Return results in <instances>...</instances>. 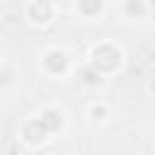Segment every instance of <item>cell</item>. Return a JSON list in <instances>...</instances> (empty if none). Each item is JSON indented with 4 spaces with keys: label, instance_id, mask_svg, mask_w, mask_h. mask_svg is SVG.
<instances>
[{
    "label": "cell",
    "instance_id": "obj_1",
    "mask_svg": "<svg viewBox=\"0 0 155 155\" xmlns=\"http://www.w3.org/2000/svg\"><path fill=\"white\" fill-rule=\"evenodd\" d=\"M94 65H99V68H104V70H111V68H116L119 65V51L116 48H111V46H99V48H94Z\"/></svg>",
    "mask_w": 155,
    "mask_h": 155
},
{
    "label": "cell",
    "instance_id": "obj_2",
    "mask_svg": "<svg viewBox=\"0 0 155 155\" xmlns=\"http://www.w3.org/2000/svg\"><path fill=\"white\" fill-rule=\"evenodd\" d=\"M29 17H31V22L46 24V22L51 19V5H48V0H36V2H31V5H29Z\"/></svg>",
    "mask_w": 155,
    "mask_h": 155
},
{
    "label": "cell",
    "instance_id": "obj_3",
    "mask_svg": "<svg viewBox=\"0 0 155 155\" xmlns=\"http://www.w3.org/2000/svg\"><path fill=\"white\" fill-rule=\"evenodd\" d=\"M99 0H80V10H85V12H97L99 10Z\"/></svg>",
    "mask_w": 155,
    "mask_h": 155
}]
</instances>
